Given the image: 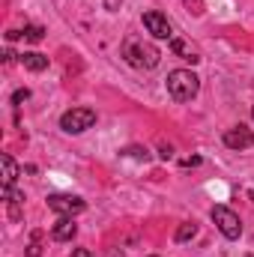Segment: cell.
<instances>
[{"instance_id":"cell-2","label":"cell","mask_w":254,"mask_h":257,"mask_svg":"<svg viewBox=\"0 0 254 257\" xmlns=\"http://www.w3.org/2000/svg\"><path fill=\"white\" fill-rule=\"evenodd\" d=\"M200 90V78L191 69H174L168 75V93L174 102H191Z\"/></svg>"},{"instance_id":"cell-20","label":"cell","mask_w":254,"mask_h":257,"mask_svg":"<svg viewBox=\"0 0 254 257\" xmlns=\"http://www.w3.org/2000/svg\"><path fill=\"white\" fill-rule=\"evenodd\" d=\"M251 117H254V108H251Z\"/></svg>"},{"instance_id":"cell-4","label":"cell","mask_w":254,"mask_h":257,"mask_svg":"<svg viewBox=\"0 0 254 257\" xmlns=\"http://www.w3.org/2000/svg\"><path fill=\"white\" fill-rule=\"evenodd\" d=\"M212 221H215V227L227 236V239H239L242 236V221H239V215L233 212V209H227V206H212Z\"/></svg>"},{"instance_id":"cell-10","label":"cell","mask_w":254,"mask_h":257,"mask_svg":"<svg viewBox=\"0 0 254 257\" xmlns=\"http://www.w3.org/2000/svg\"><path fill=\"white\" fill-rule=\"evenodd\" d=\"M0 165H3V189H15V180H18V165L9 153L0 156Z\"/></svg>"},{"instance_id":"cell-15","label":"cell","mask_w":254,"mask_h":257,"mask_svg":"<svg viewBox=\"0 0 254 257\" xmlns=\"http://www.w3.org/2000/svg\"><path fill=\"white\" fill-rule=\"evenodd\" d=\"M120 156H129V159H144V162L150 159V153H147V150H141V147H126Z\"/></svg>"},{"instance_id":"cell-3","label":"cell","mask_w":254,"mask_h":257,"mask_svg":"<svg viewBox=\"0 0 254 257\" xmlns=\"http://www.w3.org/2000/svg\"><path fill=\"white\" fill-rule=\"evenodd\" d=\"M93 123H96V111L93 108H72V111H66L60 117V128L69 132V135H81Z\"/></svg>"},{"instance_id":"cell-18","label":"cell","mask_w":254,"mask_h":257,"mask_svg":"<svg viewBox=\"0 0 254 257\" xmlns=\"http://www.w3.org/2000/svg\"><path fill=\"white\" fill-rule=\"evenodd\" d=\"M200 165V156H189V159H183V168H197Z\"/></svg>"},{"instance_id":"cell-13","label":"cell","mask_w":254,"mask_h":257,"mask_svg":"<svg viewBox=\"0 0 254 257\" xmlns=\"http://www.w3.org/2000/svg\"><path fill=\"white\" fill-rule=\"evenodd\" d=\"M42 239H45V233L42 230H33L30 245H27V257H42Z\"/></svg>"},{"instance_id":"cell-16","label":"cell","mask_w":254,"mask_h":257,"mask_svg":"<svg viewBox=\"0 0 254 257\" xmlns=\"http://www.w3.org/2000/svg\"><path fill=\"white\" fill-rule=\"evenodd\" d=\"M27 99H30V90H27V87L12 93V102H15V105H21V102H27Z\"/></svg>"},{"instance_id":"cell-14","label":"cell","mask_w":254,"mask_h":257,"mask_svg":"<svg viewBox=\"0 0 254 257\" xmlns=\"http://www.w3.org/2000/svg\"><path fill=\"white\" fill-rule=\"evenodd\" d=\"M21 36H24L27 42H42V39H45V30H42L39 24H27V27L21 30Z\"/></svg>"},{"instance_id":"cell-7","label":"cell","mask_w":254,"mask_h":257,"mask_svg":"<svg viewBox=\"0 0 254 257\" xmlns=\"http://www.w3.org/2000/svg\"><path fill=\"white\" fill-rule=\"evenodd\" d=\"M224 147H230V150H248L254 147V132L245 126H233L224 132Z\"/></svg>"},{"instance_id":"cell-5","label":"cell","mask_w":254,"mask_h":257,"mask_svg":"<svg viewBox=\"0 0 254 257\" xmlns=\"http://www.w3.org/2000/svg\"><path fill=\"white\" fill-rule=\"evenodd\" d=\"M144 27H147V33H153L156 39H174V24L168 21V15H162V12H156V9L144 12Z\"/></svg>"},{"instance_id":"cell-12","label":"cell","mask_w":254,"mask_h":257,"mask_svg":"<svg viewBox=\"0 0 254 257\" xmlns=\"http://www.w3.org/2000/svg\"><path fill=\"white\" fill-rule=\"evenodd\" d=\"M197 236V224L194 221H183L180 227H177V242H189Z\"/></svg>"},{"instance_id":"cell-9","label":"cell","mask_w":254,"mask_h":257,"mask_svg":"<svg viewBox=\"0 0 254 257\" xmlns=\"http://www.w3.org/2000/svg\"><path fill=\"white\" fill-rule=\"evenodd\" d=\"M171 51H174L177 57L189 60V63H197V60H200V51L191 45L189 39H177V36H174V39H171Z\"/></svg>"},{"instance_id":"cell-8","label":"cell","mask_w":254,"mask_h":257,"mask_svg":"<svg viewBox=\"0 0 254 257\" xmlns=\"http://www.w3.org/2000/svg\"><path fill=\"white\" fill-rule=\"evenodd\" d=\"M75 233H78V224L72 221V215H63V218L51 227V236H54L57 242H72V239H75Z\"/></svg>"},{"instance_id":"cell-19","label":"cell","mask_w":254,"mask_h":257,"mask_svg":"<svg viewBox=\"0 0 254 257\" xmlns=\"http://www.w3.org/2000/svg\"><path fill=\"white\" fill-rule=\"evenodd\" d=\"M72 257H96V254H93L90 248H75V251H72Z\"/></svg>"},{"instance_id":"cell-6","label":"cell","mask_w":254,"mask_h":257,"mask_svg":"<svg viewBox=\"0 0 254 257\" xmlns=\"http://www.w3.org/2000/svg\"><path fill=\"white\" fill-rule=\"evenodd\" d=\"M84 206L87 203L78 194H48V209H54L60 215H78V212H84Z\"/></svg>"},{"instance_id":"cell-21","label":"cell","mask_w":254,"mask_h":257,"mask_svg":"<svg viewBox=\"0 0 254 257\" xmlns=\"http://www.w3.org/2000/svg\"><path fill=\"white\" fill-rule=\"evenodd\" d=\"M153 257H156V254H153Z\"/></svg>"},{"instance_id":"cell-1","label":"cell","mask_w":254,"mask_h":257,"mask_svg":"<svg viewBox=\"0 0 254 257\" xmlns=\"http://www.w3.org/2000/svg\"><path fill=\"white\" fill-rule=\"evenodd\" d=\"M123 57L132 69H156L159 60H162L159 48L153 42H147L144 36H129L123 42Z\"/></svg>"},{"instance_id":"cell-11","label":"cell","mask_w":254,"mask_h":257,"mask_svg":"<svg viewBox=\"0 0 254 257\" xmlns=\"http://www.w3.org/2000/svg\"><path fill=\"white\" fill-rule=\"evenodd\" d=\"M21 66L30 69V72H45V69H48V57L39 54V51H24V54H21Z\"/></svg>"},{"instance_id":"cell-17","label":"cell","mask_w":254,"mask_h":257,"mask_svg":"<svg viewBox=\"0 0 254 257\" xmlns=\"http://www.w3.org/2000/svg\"><path fill=\"white\" fill-rule=\"evenodd\" d=\"M159 156H162V159H171V156H174V147H171V144H162V147H159Z\"/></svg>"}]
</instances>
